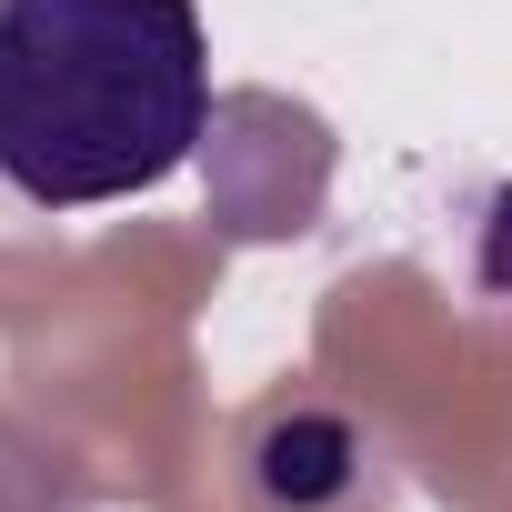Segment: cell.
Wrapping results in <instances>:
<instances>
[{"mask_svg":"<svg viewBox=\"0 0 512 512\" xmlns=\"http://www.w3.org/2000/svg\"><path fill=\"white\" fill-rule=\"evenodd\" d=\"M472 302L492 312V322H512V181L482 201V221H472Z\"/></svg>","mask_w":512,"mask_h":512,"instance_id":"7a4b0ae2","label":"cell"},{"mask_svg":"<svg viewBox=\"0 0 512 512\" xmlns=\"http://www.w3.org/2000/svg\"><path fill=\"white\" fill-rule=\"evenodd\" d=\"M211 131L191 0H0V181L41 211L161 191Z\"/></svg>","mask_w":512,"mask_h":512,"instance_id":"6da1fadb","label":"cell"}]
</instances>
